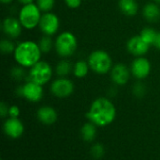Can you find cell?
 I'll list each match as a JSON object with an SVG mask.
<instances>
[{"mask_svg":"<svg viewBox=\"0 0 160 160\" xmlns=\"http://www.w3.org/2000/svg\"><path fill=\"white\" fill-rule=\"evenodd\" d=\"M86 117L97 126H107L115 120L116 108L110 99L98 97L91 104Z\"/></svg>","mask_w":160,"mask_h":160,"instance_id":"1","label":"cell"},{"mask_svg":"<svg viewBox=\"0 0 160 160\" xmlns=\"http://www.w3.org/2000/svg\"><path fill=\"white\" fill-rule=\"evenodd\" d=\"M41 50L38 43L32 41H24L20 42L13 53L14 59L18 65L23 68H31L40 60Z\"/></svg>","mask_w":160,"mask_h":160,"instance_id":"2","label":"cell"},{"mask_svg":"<svg viewBox=\"0 0 160 160\" xmlns=\"http://www.w3.org/2000/svg\"><path fill=\"white\" fill-rule=\"evenodd\" d=\"M78 42L76 36L70 31L60 33L54 41V48L58 56L62 58L71 57L77 49Z\"/></svg>","mask_w":160,"mask_h":160,"instance_id":"3","label":"cell"},{"mask_svg":"<svg viewBox=\"0 0 160 160\" xmlns=\"http://www.w3.org/2000/svg\"><path fill=\"white\" fill-rule=\"evenodd\" d=\"M88 64L90 69L98 74H105L111 72L112 68V60L111 56L104 50H96L88 57Z\"/></svg>","mask_w":160,"mask_h":160,"instance_id":"4","label":"cell"},{"mask_svg":"<svg viewBox=\"0 0 160 160\" xmlns=\"http://www.w3.org/2000/svg\"><path fill=\"white\" fill-rule=\"evenodd\" d=\"M41 10L37 4L31 3L22 6L19 11L18 19L22 24V27L25 29H34L39 24L41 18Z\"/></svg>","mask_w":160,"mask_h":160,"instance_id":"5","label":"cell"},{"mask_svg":"<svg viewBox=\"0 0 160 160\" xmlns=\"http://www.w3.org/2000/svg\"><path fill=\"white\" fill-rule=\"evenodd\" d=\"M52 76V69L51 65L45 60H39L30 68L28 74V80L38 83L41 86L47 84Z\"/></svg>","mask_w":160,"mask_h":160,"instance_id":"6","label":"cell"},{"mask_svg":"<svg viewBox=\"0 0 160 160\" xmlns=\"http://www.w3.org/2000/svg\"><path fill=\"white\" fill-rule=\"evenodd\" d=\"M17 93L29 102H39L43 97V88L41 85L28 80L22 86L19 87Z\"/></svg>","mask_w":160,"mask_h":160,"instance_id":"7","label":"cell"},{"mask_svg":"<svg viewBox=\"0 0 160 160\" xmlns=\"http://www.w3.org/2000/svg\"><path fill=\"white\" fill-rule=\"evenodd\" d=\"M59 26H60V21L55 13H52L51 11L43 12L38 24V27L44 35H48V36L54 35L58 31Z\"/></svg>","mask_w":160,"mask_h":160,"instance_id":"8","label":"cell"},{"mask_svg":"<svg viewBox=\"0 0 160 160\" xmlns=\"http://www.w3.org/2000/svg\"><path fill=\"white\" fill-rule=\"evenodd\" d=\"M51 91L58 98H67L73 93L74 84L67 77H59L52 82Z\"/></svg>","mask_w":160,"mask_h":160,"instance_id":"9","label":"cell"},{"mask_svg":"<svg viewBox=\"0 0 160 160\" xmlns=\"http://www.w3.org/2000/svg\"><path fill=\"white\" fill-rule=\"evenodd\" d=\"M130 72L135 78L142 80L150 74L151 63L144 57H137L131 63Z\"/></svg>","mask_w":160,"mask_h":160,"instance_id":"10","label":"cell"},{"mask_svg":"<svg viewBox=\"0 0 160 160\" xmlns=\"http://www.w3.org/2000/svg\"><path fill=\"white\" fill-rule=\"evenodd\" d=\"M127 48L131 55L135 57H143L149 51L150 45L146 43L139 35V36H133L128 41Z\"/></svg>","mask_w":160,"mask_h":160,"instance_id":"11","label":"cell"},{"mask_svg":"<svg viewBox=\"0 0 160 160\" xmlns=\"http://www.w3.org/2000/svg\"><path fill=\"white\" fill-rule=\"evenodd\" d=\"M130 70L123 63L114 65L111 70V78L118 86H125L130 78Z\"/></svg>","mask_w":160,"mask_h":160,"instance_id":"12","label":"cell"},{"mask_svg":"<svg viewBox=\"0 0 160 160\" xmlns=\"http://www.w3.org/2000/svg\"><path fill=\"white\" fill-rule=\"evenodd\" d=\"M3 128L5 134L11 139L20 138L24 131L23 124L18 118H11V117L6 120Z\"/></svg>","mask_w":160,"mask_h":160,"instance_id":"13","label":"cell"},{"mask_svg":"<svg viewBox=\"0 0 160 160\" xmlns=\"http://www.w3.org/2000/svg\"><path fill=\"white\" fill-rule=\"evenodd\" d=\"M22 25L19 19L14 17H7L2 23V29L4 34L10 39L18 38L22 33Z\"/></svg>","mask_w":160,"mask_h":160,"instance_id":"14","label":"cell"},{"mask_svg":"<svg viewBox=\"0 0 160 160\" xmlns=\"http://www.w3.org/2000/svg\"><path fill=\"white\" fill-rule=\"evenodd\" d=\"M37 117L41 124L46 125H51L56 122L57 113L53 108L49 106H44L38 108L37 112Z\"/></svg>","mask_w":160,"mask_h":160,"instance_id":"15","label":"cell"},{"mask_svg":"<svg viewBox=\"0 0 160 160\" xmlns=\"http://www.w3.org/2000/svg\"><path fill=\"white\" fill-rule=\"evenodd\" d=\"M144 18L151 23L157 22L160 18V8L156 3H148L143 8Z\"/></svg>","mask_w":160,"mask_h":160,"instance_id":"16","label":"cell"},{"mask_svg":"<svg viewBox=\"0 0 160 160\" xmlns=\"http://www.w3.org/2000/svg\"><path fill=\"white\" fill-rule=\"evenodd\" d=\"M118 6L120 10L127 16H134L139 10V6L136 0H119Z\"/></svg>","mask_w":160,"mask_h":160,"instance_id":"17","label":"cell"},{"mask_svg":"<svg viewBox=\"0 0 160 160\" xmlns=\"http://www.w3.org/2000/svg\"><path fill=\"white\" fill-rule=\"evenodd\" d=\"M81 135L84 141L91 142L97 137V125L91 122L84 124L81 129Z\"/></svg>","mask_w":160,"mask_h":160,"instance_id":"18","label":"cell"},{"mask_svg":"<svg viewBox=\"0 0 160 160\" xmlns=\"http://www.w3.org/2000/svg\"><path fill=\"white\" fill-rule=\"evenodd\" d=\"M90 66L88 61L86 62L84 60H78L73 66V74L77 78H83L87 75Z\"/></svg>","mask_w":160,"mask_h":160,"instance_id":"19","label":"cell"},{"mask_svg":"<svg viewBox=\"0 0 160 160\" xmlns=\"http://www.w3.org/2000/svg\"><path fill=\"white\" fill-rule=\"evenodd\" d=\"M73 71V67L72 65L70 64L69 61L68 60H61L57 63L56 65V68H55V72H56V74L59 76V77H66L68 74H70V72Z\"/></svg>","mask_w":160,"mask_h":160,"instance_id":"20","label":"cell"},{"mask_svg":"<svg viewBox=\"0 0 160 160\" xmlns=\"http://www.w3.org/2000/svg\"><path fill=\"white\" fill-rule=\"evenodd\" d=\"M140 36L142 37V39L146 43H148L149 45H151V44H154L155 43L156 39H157V36H158V32L154 28H152V27H145V28H143L141 31Z\"/></svg>","mask_w":160,"mask_h":160,"instance_id":"21","label":"cell"},{"mask_svg":"<svg viewBox=\"0 0 160 160\" xmlns=\"http://www.w3.org/2000/svg\"><path fill=\"white\" fill-rule=\"evenodd\" d=\"M38 45H39L41 52L44 54H47L52 49V46H54V43L52 41V39L51 38V36L43 35L39 40Z\"/></svg>","mask_w":160,"mask_h":160,"instance_id":"22","label":"cell"},{"mask_svg":"<svg viewBox=\"0 0 160 160\" xmlns=\"http://www.w3.org/2000/svg\"><path fill=\"white\" fill-rule=\"evenodd\" d=\"M16 49L15 44L8 39H3L0 42V50L4 55L13 54Z\"/></svg>","mask_w":160,"mask_h":160,"instance_id":"23","label":"cell"},{"mask_svg":"<svg viewBox=\"0 0 160 160\" xmlns=\"http://www.w3.org/2000/svg\"><path fill=\"white\" fill-rule=\"evenodd\" d=\"M36 4L42 12H49L54 7L55 0H37Z\"/></svg>","mask_w":160,"mask_h":160,"instance_id":"24","label":"cell"},{"mask_svg":"<svg viewBox=\"0 0 160 160\" xmlns=\"http://www.w3.org/2000/svg\"><path fill=\"white\" fill-rule=\"evenodd\" d=\"M105 154V147L101 143H96L91 148V155L95 159H100Z\"/></svg>","mask_w":160,"mask_h":160,"instance_id":"25","label":"cell"},{"mask_svg":"<svg viewBox=\"0 0 160 160\" xmlns=\"http://www.w3.org/2000/svg\"><path fill=\"white\" fill-rule=\"evenodd\" d=\"M10 75L13 79L17 80V81H20L22 79L24 78L25 76V72H24V69L22 66H17V67H13L11 69V72H10Z\"/></svg>","mask_w":160,"mask_h":160,"instance_id":"26","label":"cell"},{"mask_svg":"<svg viewBox=\"0 0 160 160\" xmlns=\"http://www.w3.org/2000/svg\"><path fill=\"white\" fill-rule=\"evenodd\" d=\"M145 92H146V89H145V86L142 83L138 82L133 86V93H134L135 96L141 98V97L144 96Z\"/></svg>","mask_w":160,"mask_h":160,"instance_id":"27","label":"cell"},{"mask_svg":"<svg viewBox=\"0 0 160 160\" xmlns=\"http://www.w3.org/2000/svg\"><path fill=\"white\" fill-rule=\"evenodd\" d=\"M8 116L11 118H18L20 116V108L17 106H11L8 108Z\"/></svg>","mask_w":160,"mask_h":160,"instance_id":"28","label":"cell"},{"mask_svg":"<svg viewBox=\"0 0 160 160\" xmlns=\"http://www.w3.org/2000/svg\"><path fill=\"white\" fill-rule=\"evenodd\" d=\"M65 4L70 8H78L82 5V0H64Z\"/></svg>","mask_w":160,"mask_h":160,"instance_id":"29","label":"cell"},{"mask_svg":"<svg viewBox=\"0 0 160 160\" xmlns=\"http://www.w3.org/2000/svg\"><path fill=\"white\" fill-rule=\"evenodd\" d=\"M8 108L9 107H8L4 102L0 104V114L2 118H5L7 115H8Z\"/></svg>","mask_w":160,"mask_h":160,"instance_id":"30","label":"cell"},{"mask_svg":"<svg viewBox=\"0 0 160 160\" xmlns=\"http://www.w3.org/2000/svg\"><path fill=\"white\" fill-rule=\"evenodd\" d=\"M154 45L160 50V32L158 33V36H157V39H156V41L154 43Z\"/></svg>","mask_w":160,"mask_h":160,"instance_id":"31","label":"cell"},{"mask_svg":"<svg viewBox=\"0 0 160 160\" xmlns=\"http://www.w3.org/2000/svg\"><path fill=\"white\" fill-rule=\"evenodd\" d=\"M18 2L21 3L22 6H24V5H28V4L34 3V0H18Z\"/></svg>","mask_w":160,"mask_h":160,"instance_id":"32","label":"cell"},{"mask_svg":"<svg viewBox=\"0 0 160 160\" xmlns=\"http://www.w3.org/2000/svg\"><path fill=\"white\" fill-rule=\"evenodd\" d=\"M13 0H1V2L3 3V4H9V3H11Z\"/></svg>","mask_w":160,"mask_h":160,"instance_id":"33","label":"cell"},{"mask_svg":"<svg viewBox=\"0 0 160 160\" xmlns=\"http://www.w3.org/2000/svg\"><path fill=\"white\" fill-rule=\"evenodd\" d=\"M157 4H160V0H154Z\"/></svg>","mask_w":160,"mask_h":160,"instance_id":"34","label":"cell"}]
</instances>
